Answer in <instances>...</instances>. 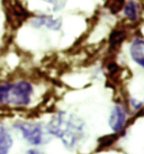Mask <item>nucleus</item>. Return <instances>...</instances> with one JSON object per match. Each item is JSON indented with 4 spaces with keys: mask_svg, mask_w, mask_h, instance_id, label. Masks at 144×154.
I'll return each instance as SVG.
<instances>
[{
    "mask_svg": "<svg viewBox=\"0 0 144 154\" xmlns=\"http://www.w3.org/2000/svg\"><path fill=\"white\" fill-rule=\"evenodd\" d=\"M47 128L51 134L59 137L64 146L70 150L76 149L86 137V125L83 120L77 115L67 111L56 112L50 120Z\"/></svg>",
    "mask_w": 144,
    "mask_h": 154,
    "instance_id": "obj_1",
    "label": "nucleus"
},
{
    "mask_svg": "<svg viewBox=\"0 0 144 154\" xmlns=\"http://www.w3.org/2000/svg\"><path fill=\"white\" fill-rule=\"evenodd\" d=\"M33 88L30 82L19 81L17 83L0 85V103L15 106H27L30 103Z\"/></svg>",
    "mask_w": 144,
    "mask_h": 154,
    "instance_id": "obj_2",
    "label": "nucleus"
},
{
    "mask_svg": "<svg viewBox=\"0 0 144 154\" xmlns=\"http://www.w3.org/2000/svg\"><path fill=\"white\" fill-rule=\"evenodd\" d=\"M8 7H6L5 13H6V18L8 22L9 26L13 29H17L21 26V24L25 22L26 19L30 17V13L23 6L21 2L17 1H6L4 2Z\"/></svg>",
    "mask_w": 144,
    "mask_h": 154,
    "instance_id": "obj_3",
    "label": "nucleus"
},
{
    "mask_svg": "<svg viewBox=\"0 0 144 154\" xmlns=\"http://www.w3.org/2000/svg\"><path fill=\"white\" fill-rule=\"evenodd\" d=\"M15 127L20 131L24 138L30 144L39 145L43 142V132L39 124L27 123V122H18L15 124Z\"/></svg>",
    "mask_w": 144,
    "mask_h": 154,
    "instance_id": "obj_4",
    "label": "nucleus"
},
{
    "mask_svg": "<svg viewBox=\"0 0 144 154\" xmlns=\"http://www.w3.org/2000/svg\"><path fill=\"white\" fill-rule=\"evenodd\" d=\"M127 125V109L122 103L115 105L109 116V126L114 133L123 132Z\"/></svg>",
    "mask_w": 144,
    "mask_h": 154,
    "instance_id": "obj_5",
    "label": "nucleus"
},
{
    "mask_svg": "<svg viewBox=\"0 0 144 154\" xmlns=\"http://www.w3.org/2000/svg\"><path fill=\"white\" fill-rule=\"evenodd\" d=\"M130 55L137 65L144 69V39L134 38L130 46Z\"/></svg>",
    "mask_w": 144,
    "mask_h": 154,
    "instance_id": "obj_6",
    "label": "nucleus"
},
{
    "mask_svg": "<svg viewBox=\"0 0 144 154\" xmlns=\"http://www.w3.org/2000/svg\"><path fill=\"white\" fill-rule=\"evenodd\" d=\"M127 38V30L124 27L115 28L111 30L109 35V50L110 53H116L118 51L121 45L124 43V41Z\"/></svg>",
    "mask_w": 144,
    "mask_h": 154,
    "instance_id": "obj_7",
    "label": "nucleus"
},
{
    "mask_svg": "<svg viewBox=\"0 0 144 154\" xmlns=\"http://www.w3.org/2000/svg\"><path fill=\"white\" fill-rule=\"evenodd\" d=\"M30 25L34 27H42L45 26L47 28L53 30H59L62 26L61 19H54V18L50 17V16H36L32 19Z\"/></svg>",
    "mask_w": 144,
    "mask_h": 154,
    "instance_id": "obj_8",
    "label": "nucleus"
},
{
    "mask_svg": "<svg viewBox=\"0 0 144 154\" xmlns=\"http://www.w3.org/2000/svg\"><path fill=\"white\" fill-rule=\"evenodd\" d=\"M124 15L131 23L139 20L140 16V4L136 1H127L124 6Z\"/></svg>",
    "mask_w": 144,
    "mask_h": 154,
    "instance_id": "obj_9",
    "label": "nucleus"
},
{
    "mask_svg": "<svg viewBox=\"0 0 144 154\" xmlns=\"http://www.w3.org/2000/svg\"><path fill=\"white\" fill-rule=\"evenodd\" d=\"M13 145V138L7 131L0 127V154H8Z\"/></svg>",
    "mask_w": 144,
    "mask_h": 154,
    "instance_id": "obj_10",
    "label": "nucleus"
},
{
    "mask_svg": "<svg viewBox=\"0 0 144 154\" xmlns=\"http://www.w3.org/2000/svg\"><path fill=\"white\" fill-rule=\"evenodd\" d=\"M121 136V133H114V134H109V135H105L98 138V150H102V149H107L109 146L114 145L117 142V140Z\"/></svg>",
    "mask_w": 144,
    "mask_h": 154,
    "instance_id": "obj_11",
    "label": "nucleus"
},
{
    "mask_svg": "<svg viewBox=\"0 0 144 154\" xmlns=\"http://www.w3.org/2000/svg\"><path fill=\"white\" fill-rule=\"evenodd\" d=\"M106 5L108 6L110 13L117 14V13H119L122 9H124L125 2H124V1H109V2H107Z\"/></svg>",
    "mask_w": 144,
    "mask_h": 154,
    "instance_id": "obj_12",
    "label": "nucleus"
},
{
    "mask_svg": "<svg viewBox=\"0 0 144 154\" xmlns=\"http://www.w3.org/2000/svg\"><path fill=\"white\" fill-rule=\"evenodd\" d=\"M128 101H130V106H131L134 110L136 111H140L143 109V103L141 101V100H139V99H135V98H130L128 99Z\"/></svg>",
    "mask_w": 144,
    "mask_h": 154,
    "instance_id": "obj_13",
    "label": "nucleus"
},
{
    "mask_svg": "<svg viewBox=\"0 0 144 154\" xmlns=\"http://www.w3.org/2000/svg\"><path fill=\"white\" fill-rule=\"evenodd\" d=\"M27 154H44V153L39 152V151H36V150H30L27 152Z\"/></svg>",
    "mask_w": 144,
    "mask_h": 154,
    "instance_id": "obj_14",
    "label": "nucleus"
}]
</instances>
